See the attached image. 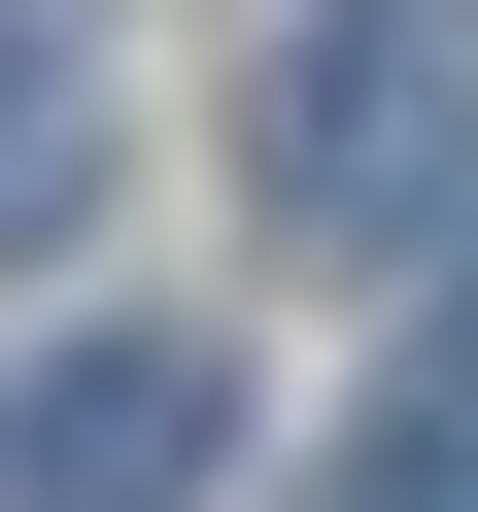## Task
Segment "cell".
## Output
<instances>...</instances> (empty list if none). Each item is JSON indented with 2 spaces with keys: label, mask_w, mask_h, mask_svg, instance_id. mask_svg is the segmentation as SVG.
Returning a JSON list of instances; mask_svg holds the SVG:
<instances>
[{
  "label": "cell",
  "mask_w": 478,
  "mask_h": 512,
  "mask_svg": "<svg viewBox=\"0 0 478 512\" xmlns=\"http://www.w3.org/2000/svg\"><path fill=\"white\" fill-rule=\"evenodd\" d=\"M410 444H478V239H444V342H410Z\"/></svg>",
  "instance_id": "obj_4"
},
{
  "label": "cell",
  "mask_w": 478,
  "mask_h": 512,
  "mask_svg": "<svg viewBox=\"0 0 478 512\" xmlns=\"http://www.w3.org/2000/svg\"><path fill=\"white\" fill-rule=\"evenodd\" d=\"M103 171V0H0V239H69Z\"/></svg>",
  "instance_id": "obj_3"
},
{
  "label": "cell",
  "mask_w": 478,
  "mask_h": 512,
  "mask_svg": "<svg viewBox=\"0 0 478 512\" xmlns=\"http://www.w3.org/2000/svg\"><path fill=\"white\" fill-rule=\"evenodd\" d=\"M205 478H239V342H171V308L35 342V410H0V512H205Z\"/></svg>",
  "instance_id": "obj_2"
},
{
  "label": "cell",
  "mask_w": 478,
  "mask_h": 512,
  "mask_svg": "<svg viewBox=\"0 0 478 512\" xmlns=\"http://www.w3.org/2000/svg\"><path fill=\"white\" fill-rule=\"evenodd\" d=\"M239 171H274V239H342V274L478 239V0H308L274 103H239Z\"/></svg>",
  "instance_id": "obj_1"
}]
</instances>
